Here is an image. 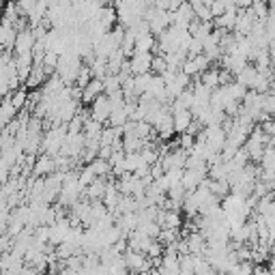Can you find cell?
<instances>
[{
    "label": "cell",
    "instance_id": "6da1fadb",
    "mask_svg": "<svg viewBox=\"0 0 275 275\" xmlns=\"http://www.w3.org/2000/svg\"><path fill=\"white\" fill-rule=\"evenodd\" d=\"M125 262H127L129 273H133V275L144 273V271H153V260L146 254H142V252H131L129 250L125 254Z\"/></svg>",
    "mask_w": 275,
    "mask_h": 275
},
{
    "label": "cell",
    "instance_id": "7a4b0ae2",
    "mask_svg": "<svg viewBox=\"0 0 275 275\" xmlns=\"http://www.w3.org/2000/svg\"><path fill=\"white\" fill-rule=\"evenodd\" d=\"M110 116H112V104H110V97L108 95L97 97L93 101V106H90V118H95V121L108 125Z\"/></svg>",
    "mask_w": 275,
    "mask_h": 275
},
{
    "label": "cell",
    "instance_id": "3957f363",
    "mask_svg": "<svg viewBox=\"0 0 275 275\" xmlns=\"http://www.w3.org/2000/svg\"><path fill=\"white\" fill-rule=\"evenodd\" d=\"M35 32L32 28H26V30H20L17 32V41H15V56H22V54H32L35 50Z\"/></svg>",
    "mask_w": 275,
    "mask_h": 275
},
{
    "label": "cell",
    "instance_id": "277c9868",
    "mask_svg": "<svg viewBox=\"0 0 275 275\" xmlns=\"http://www.w3.org/2000/svg\"><path fill=\"white\" fill-rule=\"evenodd\" d=\"M153 58L155 54H133L131 60V69H133V76H142V73H153Z\"/></svg>",
    "mask_w": 275,
    "mask_h": 275
},
{
    "label": "cell",
    "instance_id": "5b68a950",
    "mask_svg": "<svg viewBox=\"0 0 275 275\" xmlns=\"http://www.w3.org/2000/svg\"><path fill=\"white\" fill-rule=\"evenodd\" d=\"M54 172H56V161H54V157L52 155L41 153L39 159H37V166L32 170V177L41 179V177H50V174H54Z\"/></svg>",
    "mask_w": 275,
    "mask_h": 275
},
{
    "label": "cell",
    "instance_id": "8992f818",
    "mask_svg": "<svg viewBox=\"0 0 275 275\" xmlns=\"http://www.w3.org/2000/svg\"><path fill=\"white\" fill-rule=\"evenodd\" d=\"M127 241H129V250L131 252H142V254H146L149 252V247H151V243L155 241V239H151V236H146L140 228L138 230H133L129 236H127Z\"/></svg>",
    "mask_w": 275,
    "mask_h": 275
},
{
    "label": "cell",
    "instance_id": "52a82bcc",
    "mask_svg": "<svg viewBox=\"0 0 275 275\" xmlns=\"http://www.w3.org/2000/svg\"><path fill=\"white\" fill-rule=\"evenodd\" d=\"M157 224L161 226V230H179L183 222H181V215H179V213H174V211H163V209H159Z\"/></svg>",
    "mask_w": 275,
    "mask_h": 275
},
{
    "label": "cell",
    "instance_id": "ba28073f",
    "mask_svg": "<svg viewBox=\"0 0 275 275\" xmlns=\"http://www.w3.org/2000/svg\"><path fill=\"white\" fill-rule=\"evenodd\" d=\"M106 95V86H104V80H93L90 84L84 88V95H82V104H88V106H93V101L97 97H101Z\"/></svg>",
    "mask_w": 275,
    "mask_h": 275
},
{
    "label": "cell",
    "instance_id": "9c48e42d",
    "mask_svg": "<svg viewBox=\"0 0 275 275\" xmlns=\"http://www.w3.org/2000/svg\"><path fill=\"white\" fill-rule=\"evenodd\" d=\"M11 95L3 97V108H0V125H3V127H7L11 121H15L17 114H20V112H17V108L13 106V101H11Z\"/></svg>",
    "mask_w": 275,
    "mask_h": 275
},
{
    "label": "cell",
    "instance_id": "30bf717a",
    "mask_svg": "<svg viewBox=\"0 0 275 275\" xmlns=\"http://www.w3.org/2000/svg\"><path fill=\"white\" fill-rule=\"evenodd\" d=\"M191 123H194L191 110H177L174 112V129H177V133H185Z\"/></svg>",
    "mask_w": 275,
    "mask_h": 275
},
{
    "label": "cell",
    "instance_id": "8fae6325",
    "mask_svg": "<svg viewBox=\"0 0 275 275\" xmlns=\"http://www.w3.org/2000/svg\"><path fill=\"white\" fill-rule=\"evenodd\" d=\"M15 41H17V30L13 24L3 22V30H0V43L5 50H15Z\"/></svg>",
    "mask_w": 275,
    "mask_h": 275
},
{
    "label": "cell",
    "instance_id": "7c38bea8",
    "mask_svg": "<svg viewBox=\"0 0 275 275\" xmlns=\"http://www.w3.org/2000/svg\"><path fill=\"white\" fill-rule=\"evenodd\" d=\"M106 191H108V179H97L93 185H88L84 189V194L88 200H104Z\"/></svg>",
    "mask_w": 275,
    "mask_h": 275
},
{
    "label": "cell",
    "instance_id": "4fadbf2b",
    "mask_svg": "<svg viewBox=\"0 0 275 275\" xmlns=\"http://www.w3.org/2000/svg\"><path fill=\"white\" fill-rule=\"evenodd\" d=\"M97 20L104 26H108V28H114V26L118 24V11L114 7H104V9H99Z\"/></svg>",
    "mask_w": 275,
    "mask_h": 275
},
{
    "label": "cell",
    "instance_id": "5bb4252c",
    "mask_svg": "<svg viewBox=\"0 0 275 275\" xmlns=\"http://www.w3.org/2000/svg\"><path fill=\"white\" fill-rule=\"evenodd\" d=\"M211 194L217 196L219 200H224L232 194V185H230V181H213L211 179Z\"/></svg>",
    "mask_w": 275,
    "mask_h": 275
},
{
    "label": "cell",
    "instance_id": "9a60e30c",
    "mask_svg": "<svg viewBox=\"0 0 275 275\" xmlns=\"http://www.w3.org/2000/svg\"><path fill=\"white\" fill-rule=\"evenodd\" d=\"M258 78V69H256V65H247L239 76H236V82H239V84H243L245 88H252V84H254V80Z\"/></svg>",
    "mask_w": 275,
    "mask_h": 275
},
{
    "label": "cell",
    "instance_id": "2e32d148",
    "mask_svg": "<svg viewBox=\"0 0 275 275\" xmlns=\"http://www.w3.org/2000/svg\"><path fill=\"white\" fill-rule=\"evenodd\" d=\"M224 88H226V95H228L230 101H243L245 95H247V90H250V88H245L243 84H239V82H232V84H228Z\"/></svg>",
    "mask_w": 275,
    "mask_h": 275
},
{
    "label": "cell",
    "instance_id": "e0dca14e",
    "mask_svg": "<svg viewBox=\"0 0 275 275\" xmlns=\"http://www.w3.org/2000/svg\"><path fill=\"white\" fill-rule=\"evenodd\" d=\"M200 80H202V84H204L207 88H211V90L219 88V67L213 65L207 73H202V76H200Z\"/></svg>",
    "mask_w": 275,
    "mask_h": 275
},
{
    "label": "cell",
    "instance_id": "ac0fdd59",
    "mask_svg": "<svg viewBox=\"0 0 275 275\" xmlns=\"http://www.w3.org/2000/svg\"><path fill=\"white\" fill-rule=\"evenodd\" d=\"M142 166H149V163L144 161L142 153H133V155H127V159H125V170H127V172L135 174V172L140 170Z\"/></svg>",
    "mask_w": 275,
    "mask_h": 275
},
{
    "label": "cell",
    "instance_id": "d6986e66",
    "mask_svg": "<svg viewBox=\"0 0 275 275\" xmlns=\"http://www.w3.org/2000/svg\"><path fill=\"white\" fill-rule=\"evenodd\" d=\"M129 121H131L129 114H127L125 110H118V112H112V116H110V121H108L106 127H114V129H118V127H125Z\"/></svg>",
    "mask_w": 275,
    "mask_h": 275
},
{
    "label": "cell",
    "instance_id": "ffe728a7",
    "mask_svg": "<svg viewBox=\"0 0 275 275\" xmlns=\"http://www.w3.org/2000/svg\"><path fill=\"white\" fill-rule=\"evenodd\" d=\"M151 80H153V73H142V76H133V82H135V93L138 97L144 95L146 90L151 86Z\"/></svg>",
    "mask_w": 275,
    "mask_h": 275
},
{
    "label": "cell",
    "instance_id": "44dd1931",
    "mask_svg": "<svg viewBox=\"0 0 275 275\" xmlns=\"http://www.w3.org/2000/svg\"><path fill=\"white\" fill-rule=\"evenodd\" d=\"M104 86H106V95H114L118 90H123V80L121 76H108L104 80Z\"/></svg>",
    "mask_w": 275,
    "mask_h": 275
},
{
    "label": "cell",
    "instance_id": "7402d4cb",
    "mask_svg": "<svg viewBox=\"0 0 275 275\" xmlns=\"http://www.w3.org/2000/svg\"><path fill=\"white\" fill-rule=\"evenodd\" d=\"M97 179H99V177L93 172V168H90V166H84V168H82V172H80V185L84 187V189H86L88 185H93Z\"/></svg>",
    "mask_w": 275,
    "mask_h": 275
},
{
    "label": "cell",
    "instance_id": "603a6c76",
    "mask_svg": "<svg viewBox=\"0 0 275 275\" xmlns=\"http://www.w3.org/2000/svg\"><path fill=\"white\" fill-rule=\"evenodd\" d=\"M166 71H170L168 58L166 56H157V54H155V58H153V73H155V76H163Z\"/></svg>",
    "mask_w": 275,
    "mask_h": 275
},
{
    "label": "cell",
    "instance_id": "cb8c5ba5",
    "mask_svg": "<svg viewBox=\"0 0 275 275\" xmlns=\"http://www.w3.org/2000/svg\"><path fill=\"white\" fill-rule=\"evenodd\" d=\"M179 239H181V236H179V230H161V234L157 236V241H159L163 247L174 245Z\"/></svg>",
    "mask_w": 275,
    "mask_h": 275
},
{
    "label": "cell",
    "instance_id": "d4e9b609",
    "mask_svg": "<svg viewBox=\"0 0 275 275\" xmlns=\"http://www.w3.org/2000/svg\"><path fill=\"white\" fill-rule=\"evenodd\" d=\"M260 168L262 170H275V149H273V146H267L264 157L260 161Z\"/></svg>",
    "mask_w": 275,
    "mask_h": 275
},
{
    "label": "cell",
    "instance_id": "484cf974",
    "mask_svg": "<svg viewBox=\"0 0 275 275\" xmlns=\"http://www.w3.org/2000/svg\"><path fill=\"white\" fill-rule=\"evenodd\" d=\"M168 198L172 200H179V202H185V198H187V189L183 183H179V185H172L170 191H168Z\"/></svg>",
    "mask_w": 275,
    "mask_h": 275
},
{
    "label": "cell",
    "instance_id": "4316f807",
    "mask_svg": "<svg viewBox=\"0 0 275 275\" xmlns=\"http://www.w3.org/2000/svg\"><path fill=\"white\" fill-rule=\"evenodd\" d=\"M140 230H142L146 236H151V239H157V236L161 234V226H159L157 222H151V224L140 226Z\"/></svg>",
    "mask_w": 275,
    "mask_h": 275
},
{
    "label": "cell",
    "instance_id": "83f0119b",
    "mask_svg": "<svg viewBox=\"0 0 275 275\" xmlns=\"http://www.w3.org/2000/svg\"><path fill=\"white\" fill-rule=\"evenodd\" d=\"M177 142H179V149H185V151L191 153V149L196 146V138H194V135H189V133H181Z\"/></svg>",
    "mask_w": 275,
    "mask_h": 275
},
{
    "label": "cell",
    "instance_id": "f1b7e54d",
    "mask_svg": "<svg viewBox=\"0 0 275 275\" xmlns=\"http://www.w3.org/2000/svg\"><path fill=\"white\" fill-rule=\"evenodd\" d=\"M163 252H166V247L155 239L151 243V247H149V252H146V256H149V258H159V256H163Z\"/></svg>",
    "mask_w": 275,
    "mask_h": 275
},
{
    "label": "cell",
    "instance_id": "f546056e",
    "mask_svg": "<svg viewBox=\"0 0 275 275\" xmlns=\"http://www.w3.org/2000/svg\"><path fill=\"white\" fill-rule=\"evenodd\" d=\"M226 5L222 3V0H215L213 5H211V13H213V20H217V17H222V15H226Z\"/></svg>",
    "mask_w": 275,
    "mask_h": 275
},
{
    "label": "cell",
    "instance_id": "4dcf8cb0",
    "mask_svg": "<svg viewBox=\"0 0 275 275\" xmlns=\"http://www.w3.org/2000/svg\"><path fill=\"white\" fill-rule=\"evenodd\" d=\"M35 239H39L43 243H50V226H39L35 230Z\"/></svg>",
    "mask_w": 275,
    "mask_h": 275
},
{
    "label": "cell",
    "instance_id": "1f68e13d",
    "mask_svg": "<svg viewBox=\"0 0 275 275\" xmlns=\"http://www.w3.org/2000/svg\"><path fill=\"white\" fill-rule=\"evenodd\" d=\"M112 155H114L112 146H101V149H99V157H101V159H108V161H110V157H112Z\"/></svg>",
    "mask_w": 275,
    "mask_h": 275
},
{
    "label": "cell",
    "instance_id": "d6a6232c",
    "mask_svg": "<svg viewBox=\"0 0 275 275\" xmlns=\"http://www.w3.org/2000/svg\"><path fill=\"white\" fill-rule=\"evenodd\" d=\"M256 0H236V7L239 9H252Z\"/></svg>",
    "mask_w": 275,
    "mask_h": 275
},
{
    "label": "cell",
    "instance_id": "836d02e7",
    "mask_svg": "<svg viewBox=\"0 0 275 275\" xmlns=\"http://www.w3.org/2000/svg\"><path fill=\"white\" fill-rule=\"evenodd\" d=\"M200 24H202V22H200V20H194V22H191V24H189V28H187V30H189V35H191V37H194V35L198 32V28H200Z\"/></svg>",
    "mask_w": 275,
    "mask_h": 275
},
{
    "label": "cell",
    "instance_id": "e575fe53",
    "mask_svg": "<svg viewBox=\"0 0 275 275\" xmlns=\"http://www.w3.org/2000/svg\"><path fill=\"white\" fill-rule=\"evenodd\" d=\"M215 275H228V273H224V271H215Z\"/></svg>",
    "mask_w": 275,
    "mask_h": 275
}]
</instances>
